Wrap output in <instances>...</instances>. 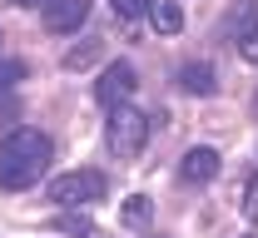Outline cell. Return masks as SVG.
<instances>
[{
	"label": "cell",
	"mask_w": 258,
	"mask_h": 238,
	"mask_svg": "<svg viewBox=\"0 0 258 238\" xmlns=\"http://www.w3.org/2000/svg\"><path fill=\"white\" fill-rule=\"evenodd\" d=\"M144 10H149V25H154L159 35H179V30H184V10H179V0H149Z\"/></svg>",
	"instance_id": "obj_8"
},
{
	"label": "cell",
	"mask_w": 258,
	"mask_h": 238,
	"mask_svg": "<svg viewBox=\"0 0 258 238\" xmlns=\"http://www.w3.org/2000/svg\"><path fill=\"white\" fill-rule=\"evenodd\" d=\"M144 5H149V0H109V10H114V15H124V20H134Z\"/></svg>",
	"instance_id": "obj_12"
},
{
	"label": "cell",
	"mask_w": 258,
	"mask_h": 238,
	"mask_svg": "<svg viewBox=\"0 0 258 238\" xmlns=\"http://www.w3.org/2000/svg\"><path fill=\"white\" fill-rule=\"evenodd\" d=\"M30 74V65L25 60H0V90H10V85H20Z\"/></svg>",
	"instance_id": "obj_11"
},
{
	"label": "cell",
	"mask_w": 258,
	"mask_h": 238,
	"mask_svg": "<svg viewBox=\"0 0 258 238\" xmlns=\"http://www.w3.org/2000/svg\"><path fill=\"white\" fill-rule=\"evenodd\" d=\"M50 159H55V144L50 134H40V129H15V134L0 139V189H10V194H20V189H35L45 169H50Z\"/></svg>",
	"instance_id": "obj_1"
},
{
	"label": "cell",
	"mask_w": 258,
	"mask_h": 238,
	"mask_svg": "<svg viewBox=\"0 0 258 238\" xmlns=\"http://www.w3.org/2000/svg\"><path fill=\"white\" fill-rule=\"evenodd\" d=\"M129 95H134V65H129V60L104 65V74H99V85H95V100L104 104V109H119Z\"/></svg>",
	"instance_id": "obj_5"
},
{
	"label": "cell",
	"mask_w": 258,
	"mask_h": 238,
	"mask_svg": "<svg viewBox=\"0 0 258 238\" xmlns=\"http://www.w3.org/2000/svg\"><path fill=\"white\" fill-rule=\"evenodd\" d=\"M104 144H109L114 159H139L144 144H149V119H144L139 109L119 104V109L109 114V124H104Z\"/></svg>",
	"instance_id": "obj_2"
},
{
	"label": "cell",
	"mask_w": 258,
	"mask_h": 238,
	"mask_svg": "<svg viewBox=\"0 0 258 238\" xmlns=\"http://www.w3.org/2000/svg\"><path fill=\"white\" fill-rule=\"evenodd\" d=\"M179 85H184L189 95H214V90H219V74H214V65L194 60V65H184V69H179Z\"/></svg>",
	"instance_id": "obj_9"
},
{
	"label": "cell",
	"mask_w": 258,
	"mask_h": 238,
	"mask_svg": "<svg viewBox=\"0 0 258 238\" xmlns=\"http://www.w3.org/2000/svg\"><path fill=\"white\" fill-rule=\"evenodd\" d=\"M224 35L238 45V55H243V60H258V5H253V0H238V5L228 10Z\"/></svg>",
	"instance_id": "obj_4"
},
{
	"label": "cell",
	"mask_w": 258,
	"mask_h": 238,
	"mask_svg": "<svg viewBox=\"0 0 258 238\" xmlns=\"http://www.w3.org/2000/svg\"><path fill=\"white\" fill-rule=\"evenodd\" d=\"M248 238H258V233H248Z\"/></svg>",
	"instance_id": "obj_16"
},
{
	"label": "cell",
	"mask_w": 258,
	"mask_h": 238,
	"mask_svg": "<svg viewBox=\"0 0 258 238\" xmlns=\"http://www.w3.org/2000/svg\"><path fill=\"white\" fill-rule=\"evenodd\" d=\"M90 60H95V45H80V50H70V60H64V65H70V69H85Z\"/></svg>",
	"instance_id": "obj_13"
},
{
	"label": "cell",
	"mask_w": 258,
	"mask_h": 238,
	"mask_svg": "<svg viewBox=\"0 0 258 238\" xmlns=\"http://www.w3.org/2000/svg\"><path fill=\"white\" fill-rule=\"evenodd\" d=\"M104 189H109V184H104V174H99V169H70V174H60V179L50 184V204L80 208V204H95Z\"/></svg>",
	"instance_id": "obj_3"
},
{
	"label": "cell",
	"mask_w": 258,
	"mask_h": 238,
	"mask_svg": "<svg viewBox=\"0 0 258 238\" xmlns=\"http://www.w3.org/2000/svg\"><path fill=\"white\" fill-rule=\"evenodd\" d=\"M90 20V0H50L45 5V30L50 35H70Z\"/></svg>",
	"instance_id": "obj_6"
},
{
	"label": "cell",
	"mask_w": 258,
	"mask_h": 238,
	"mask_svg": "<svg viewBox=\"0 0 258 238\" xmlns=\"http://www.w3.org/2000/svg\"><path fill=\"white\" fill-rule=\"evenodd\" d=\"M119 218H124V228H144V223L154 218V204H149L144 194H129L124 208H119Z\"/></svg>",
	"instance_id": "obj_10"
},
{
	"label": "cell",
	"mask_w": 258,
	"mask_h": 238,
	"mask_svg": "<svg viewBox=\"0 0 258 238\" xmlns=\"http://www.w3.org/2000/svg\"><path fill=\"white\" fill-rule=\"evenodd\" d=\"M10 5H40V10H45V5H50V0H10Z\"/></svg>",
	"instance_id": "obj_15"
},
{
	"label": "cell",
	"mask_w": 258,
	"mask_h": 238,
	"mask_svg": "<svg viewBox=\"0 0 258 238\" xmlns=\"http://www.w3.org/2000/svg\"><path fill=\"white\" fill-rule=\"evenodd\" d=\"M179 179L184 184H209V179H219V149H189L184 154V164H179Z\"/></svg>",
	"instance_id": "obj_7"
},
{
	"label": "cell",
	"mask_w": 258,
	"mask_h": 238,
	"mask_svg": "<svg viewBox=\"0 0 258 238\" xmlns=\"http://www.w3.org/2000/svg\"><path fill=\"white\" fill-rule=\"evenodd\" d=\"M243 213H248V218L258 223V179L248 184V194H243Z\"/></svg>",
	"instance_id": "obj_14"
}]
</instances>
